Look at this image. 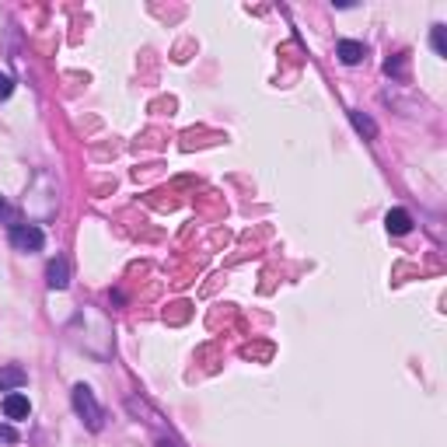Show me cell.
Instances as JSON below:
<instances>
[{
    "mask_svg": "<svg viewBox=\"0 0 447 447\" xmlns=\"http://www.w3.org/2000/svg\"><path fill=\"white\" fill-rule=\"evenodd\" d=\"M70 402H74V412L84 419V426H87V430H102V419H105V412H102V406L95 402V392H91L87 384H74V392H70Z\"/></svg>",
    "mask_w": 447,
    "mask_h": 447,
    "instance_id": "6da1fadb",
    "label": "cell"
},
{
    "mask_svg": "<svg viewBox=\"0 0 447 447\" xmlns=\"http://www.w3.org/2000/svg\"><path fill=\"white\" fill-rule=\"evenodd\" d=\"M7 242H11L14 252H42L45 235H42V227H36V224H11Z\"/></svg>",
    "mask_w": 447,
    "mask_h": 447,
    "instance_id": "7a4b0ae2",
    "label": "cell"
},
{
    "mask_svg": "<svg viewBox=\"0 0 447 447\" xmlns=\"http://www.w3.org/2000/svg\"><path fill=\"white\" fill-rule=\"evenodd\" d=\"M45 284H49V290H67V286H70V262H67L63 255L49 259V266H45Z\"/></svg>",
    "mask_w": 447,
    "mask_h": 447,
    "instance_id": "3957f363",
    "label": "cell"
},
{
    "mask_svg": "<svg viewBox=\"0 0 447 447\" xmlns=\"http://www.w3.org/2000/svg\"><path fill=\"white\" fill-rule=\"evenodd\" d=\"M28 412H32L28 395H21V392L4 395V416H7V419H28Z\"/></svg>",
    "mask_w": 447,
    "mask_h": 447,
    "instance_id": "277c9868",
    "label": "cell"
},
{
    "mask_svg": "<svg viewBox=\"0 0 447 447\" xmlns=\"http://www.w3.org/2000/svg\"><path fill=\"white\" fill-rule=\"evenodd\" d=\"M335 56L346 63V67H357L360 60L367 56V49H364V42H357V39H343L339 45H335Z\"/></svg>",
    "mask_w": 447,
    "mask_h": 447,
    "instance_id": "5b68a950",
    "label": "cell"
},
{
    "mask_svg": "<svg viewBox=\"0 0 447 447\" xmlns=\"http://www.w3.org/2000/svg\"><path fill=\"white\" fill-rule=\"evenodd\" d=\"M28 381V374H25V367H18V364H11V367H0V392H18L21 384Z\"/></svg>",
    "mask_w": 447,
    "mask_h": 447,
    "instance_id": "8992f818",
    "label": "cell"
},
{
    "mask_svg": "<svg viewBox=\"0 0 447 447\" xmlns=\"http://www.w3.org/2000/svg\"><path fill=\"white\" fill-rule=\"evenodd\" d=\"M384 227H388V235H409L412 231V217H409V210H388L384 213Z\"/></svg>",
    "mask_w": 447,
    "mask_h": 447,
    "instance_id": "52a82bcc",
    "label": "cell"
},
{
    "mask_svg": "<svg viewBox=\"0 0 447 447\" xmlns=\"http://www.w3.org/2000/svg\"><path fill=\"white\" fill-rule=\"evenodd\" d=\"M350 119H353V126H357V129L364 133L367 140H374V136H377V122L370 119V116H364L360 109H353V112H350Z\"/></svg>",
    "mask_w": 447,
    "mask_h": 447,
    "instance_id": "ba28073f",
    "label": "cell"
},
{
    "mask_svg": "<svg viewBox=\"0 0 447 447\" xmlns=\"http://www.w3.org/2000/svg\"><path fill=\"white\" fill-rule=\"evenodd\" d=\"M430 45H433L437 56H447V25H433V32H430Z\"/></svg>",
    "mask_w": 447,
    "mask_h": 447,
    "instance_id": "9c48e42d",
    "label": "cell"
},
{
    "mask_svg": "<svg viewBox=\"0 0 447 447\" xmlns=\"http://www.w3.org/2000/svg\"><path fill=\"white\" fill-rule=\"evenodd\" d=\"M384 74H392V77H406V56H392V60H384Z\"/></svg>",
    "mask_w": 447,
    "mask_h": 447,
    "instance_id": "30bf717a",
    "label": "cell"
},
{
    "mask_svg": "<svg viewBox=\"0 0 447 447\" xmlns=\"http://www.w3.org/2000/svg\"><path fill=\"white\" fill-rule=\"evenodd\" d=\"M0 444H18V430L7 426V423H0Z\"/></svg>",
    "mask_w": 447,
    "mask_h": 447,
    "instance_id": "8fae6325",
    "label": "cell"
},
{
    "mask_svg": "<svg viewBox=\"0 0 447 447\" xmlns=\"http://www.w3.org/2000/svg\"><path fill=\"white\" fill-rule=\"evenodd\" d=\"M11 95H14V81L0 70V98H11Z\"/></svg>",
    "mask_w": 447,
    "mask_h": 447,
    "instance_id": "7c38bea8",
    "label": "cell"
},
{
    "mask_svg": "<svg viewBox=\"0 0 447 447\" xmlns=\"http://www.w3.org/2000/svg\"><path fill=\"white\" fill-rule=\"evenodd\" d=\"M0 217H14V213H11V203H7L4 196H0Z\"/></svg>",
    "mask_w": 447,
    "mask_h": 447,
    "instance_id": "4fadbf2b",
    "label": "cell"
},
{
    "mask_svg": "<svg viewBox=\"0 0 447 447\" xmlns=\"http://www.w3.org/2000/svg\"><path fill=\"white\" fill-rule=\"evenodd\" d=\"M158 447H178L175 441H158Z\"/></svg>",
    "mask_w": 447,
    "mask_h": 447,
    "instance_id": "5bb4252c",
    "label": "cell"
}]
</instances>
